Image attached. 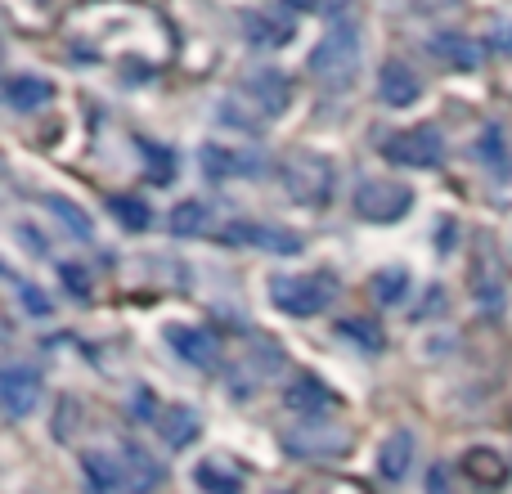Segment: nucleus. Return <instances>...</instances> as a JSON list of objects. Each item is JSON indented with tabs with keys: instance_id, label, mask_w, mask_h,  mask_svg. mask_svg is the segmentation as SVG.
Here are the masks:
<instances>
[{
	"instance_id": "nucleus-14",
	"label": "nucleus",
	"mask_w": 512,
	"mask_h": 494,
	"mask_svg": "<svg viewBox=\"0 0 512 494\" xmlns=\"http://www.w3.org/2000/svg\"><path fill=\"white\" fill-rule=\"evenodd\" d=\"M378 95H382V104H391V108H409L423 95V81H418V72L409 68V63L391 59L378 77Z\"/></svg>"
},
{
	"instance_id": "nucleus-26",
	"label": "nucleus",
	"mask_w": 512,
	"mask_h": 494,
	"mask_svg": "<svg viewBox=\"0 0 512 494\" xmlns=\"http://www.w3.org/2000/svg\"><path fill=\"white\" fill-rule=\"evenodd\" d=\"M45 207H50V212L59 216V221L68 225L72 234H77V239H90V234H95V225H90V216L81 212V207L72 203V198H63V194H50V198H45Z\"/></svg>"
},
{
	"instance_id": "nucleus-27",
	"label": "nucleus",
	"mask_w": 512,
	"mask_h": 494,
	"mask_svg": "<svg viewBox=\"0 0 512 494\" xmlns=\"http://www.w3.org/2000/svg\"><path fill=\"white\" fill-rule=\"evenodd\" d=\"M203 230H207V207L198 203V198H189V203H180L176 212H171V234L189 239V234H203Z\"/></svg>"
},
{
	"instance_id": "nucleus-24",
	"label": "nucleus",
	"mask_w": 512,
	"mask_h": 494,
	"mask_svg": "<svg viewBox=\"0 0 512 494\" xmlns=\"http://www.w3.org/2000/svg\"><path fill=\"white\" fill-rule=\"evenodd\" d=\"M108 212H113L117 225H126V230H149L153 225V212L144 198H131V194H113L108 198Z\"/></svg>"
},
{
	"instance_id": "nucleus-8",
	"label": "nucleus",
	"mask_w": 512,
	"mask_h": 494,
	"mask_svg": "<svg viewBox=\"0 0 512 494\" xmlns=\"http://www.w3.org/2000/svg\"><path fill=\"white\" fill-rule=\"evenodd\" d=\"M225 243L234 247H261V252H274V256H297L301 252V234L283 230V225H256V221H234L221 230Z\"/></svg>"
},
{
	"instance_id": "nucleus-32",
	"label": "nucleus",
	"mask_w": 512,
	"mask_h": 494,
	"mask_svg": "<svg viewBox=\"0 0 512 494\" xmlns=\"http://www.w3.org/2000/svg\"><path fill=\"white\" fill-rule=\"evenodd\" d=\"M63 279H68V292H77V297H86V292H90L86 270H77V265H63Z\"/></svg>"
},
{
	"instance_id": "nucleus-5",
	"label": "nucleus",
	"mask_w": 512,
	"mask_h": 494,
	"mask_svg": "<svg viewBox=\"0 0 512 494\" xmlns=\"http://www.w3.org/2000/svg\"><path fill=\"white\" fill-rule=\"evenodd\" d=\"M382 153H387V162H396V167L432 171L445 162V140L436 126H409V131L391 135V140L382 144Z\"/></svg>"
},
{
	"instance_id": "nucleus-21",
	"label": "nucleus",
	"mask_w": 512,
	"mask_h": 494,
	"mask_svg": "<svg viewBox=\"0 0 512 494\" xmlns=\"http://www.w3.org/2000/svg\"><path fill=\"white\" fill-rule=\"evenodd\" d=\"M54 99V86L45 77H9L5 81V104L14 108V113H32V108L50 104Z\"/></svg>"
},
{
	"instance_id": "nucleus-4",
	"label": "nucleus",
	"mask_w": 512,
	"mask_h": 494,
	"mask_svg": "<svg viewBox=\"0 0 512 494\" xmlns=\"http://www.w3.org/2000/svg\"><path fill=\"white\" fill-rule=\"evenodd\" d=\"M333 162L319 158V153H292L288 162H283V189H288L292 203L301 207H324L328 198H333Z\"/></svg>"
},
{
	"instance_id": "nucleus-10",
	"label": "nucleus",
	"mask_w": 512,
	"mask_h": 494,
	"mask_svg": "<svg viewBox=\"0 0 512 494\" xmlns=\"http://www.w3.org/2000/svg\"><path fill=\"white\" fill-rule=\"evenodd\" d=\"M167 346L189 364V369H203V373L216 369V360H221L216 337L207 333V328H194V324H171L167 328Z\"/></svg>"
},
{
	"instance_id": "nucleus-20",
	"label": "nucleus",
	"mask_w": 512,
	"mask_h": 494,
	"mask_svg": "<svg viewBox=\"0 0 512 494\" xmlns=\"http://www.w3.org/2000/svg\"><path fill=\"white\" fill-rule=\"evenodd\" d=\"M409 463H414V432H391L387 441H382V450H378V472L387 481H405L409 477Z\"/></svg>"
},
{
	"instance_id": "nucleus-16",
	"label": "nucleus",
	"mask_w": 512,
	"mask_h": 494,
	"mask_svg": "<svg viewBox=\"0 0 512 494\" xmlns=\"http://www.w3.org/2000/svg\"><path fill=\"white\" fill-rule=\"evenodd\" d=\"M283 405H288L292 414L315 418V414H328V409H337V396L328 391V382H319V378H310V373H301V378L292 382L288 391H283Z\"/></svg>"
},
{
	"instance_id": "nucleus-23",
	"label": "nucleus",
	"mask_w": 512,
	"mask_h": 494,
	"mask_svg": "<svg viewBox=\"0 0 512 494\" xmlns=\"http://www.w3.org/2000/svg\"><path fill=\"white\" fill-rule=\"evenodd\" d=\"M194 481H198V486H203L207 494H239V490H243V477L230 468V463H221V459L198 463Z\"/></svg>"
},
{
	"instance_id": "nucleus-1",
	"label": "nucleus",
	"mask_w": 512,
	"mask_h": 494,
	"mask_svg": "<svg viewBox=\"0 0 512 494\" xmlns=\"http://www.w3.org/2000/svg\"><path fill=\"white\" fill-rule=\"evenodd\" d=\"M360 54H364V36L355 23H337L333 32H324V41L310 54V77L328 90H346L360 72Z\"/></svg>"
},
{
	"instance_id": "nucleus-25",
	"label": "nucleus",
	"mask_w": 512,
	"mask_h": 494,
	"mask_svg": "<svg viewBox=\"0 0 512 494\" xmlns=\"http://www.w3.org/2000/svg\"><path fill=\"white\" fill-rule=\"evenodd\" d=\"M409 292V270H400V265H387V270L373 274V297L382 301V306H396V301H405Z\"/></svg>"
},
{
	"instance_id": "nucleus-6",
	"label": "nucleus",
	"mask_w": 512,
	"mask_h": 494,
	"mask_svg": "<svg viewBox=\"0 0 512 494\" xmlns=\"http://www.w3.org/2000/svg\"><path fill=\"white\" fill-rule=\"evenodd\" d=\"M504 292H508V265L499 256L495 239L481 234L477 247H472V297H477V306L495 310L504 306Z\"/></svg>"
},
{
	"instance_id": "nucleus-7",
	"label": "nucleus",
	"mask_w": 512,
	"mask_h": 494,
	"mask_svg": "<svg viewBox=\"0 0 512 494\" xmlns=\"http://www.w3.org/2000/svg\"><path fill=\"white\" fill-rule=\"evenodd\" d=\"M351 436L346 427H333V423H301V427H288L283 432V450L292 459H306V463H319V459H337L346 454Z\"/></svg>"
},
{
	"instance_id": "nucleus-3",
	"label": "nucleus",
	"mask_w": 512,
	"mask_h": 494,
	"mask_svg": "<svg viewBox=\"0 0 512 494\" xmlns=\"http://www.w3.org/2000/svg\"><path fill=\"white\" fill-rule=\"evenodd\" d=\"M414 207V189L405 180H387V176H364L355 185V216L369 225H391L400 216H409Z\"/></svg>"
},
{
	"instance_id": "nucleus-11",
	"label": "nucleus",
	"mask_w": 512,
	"mask_h": 494,
	"mask_svg": "<svg viewBox=\"0 0 512 494\" xmlns=\"http://www.w3.org/2000/svg\"><path fill=\"white\" fill-rule=\"evenodd\" d=\"M243 90H248L252 104L261 108L265 117H279L283 108L292 104V81L274 68H252L248 77H243Z\"/></svg>"
},
{
	"instance_id": "nucleus-33",
	"label": "nucleus",
	"mask_w": 512,
	"mask_h": 494,
	"mask_svg": "<svg viewBox=\"0 0 512 494\" xmlns=\"http://www.w3.org/2000/svg\"><path fill=\"white\" fill-rule=\"evenodd\" d=\"M459 0H409V9H418V14H441V9H454Z\"/></svg>"
},
{
	"instance_id": "nucleus-9",
	"label": "nucleus",
	"mask_w": 512,
	"mask_h": 494,
	"mask_svg": "<svg viewBox=\"0 0 512 494\" xmlns=\"http://www.w3.org/2000/svg\"><path fill=\"white\" fill-rule=\"evenodd\" d=\"M0 405H5L9 418H27L41 405V373L23 369V364H9L0 373Z\"/></svg>"
},
{
	"instance_id": "nucleus-2",
	"label": "nucleus",
	"mask_w": 512,
	"mask_h": 494,
	"mask_svg": "<svg viewBox=\"0 0 512 494\" xmlns=\"http://www.w3.org/2000/svg\"><path fill=\"white\" fill-rule=\"evenodd\" d=\"M337 288L328 274H279L270 279V301L274 310H283L288 319H310L324 306H333Z\"/></svg>"
},
{
	"instance_id": "nucleus-15",
	"label": "nucleus",
	"mask_w": 512,
	"mask_h": 494,
	"mask_svg": "<svg viewBox=\"0 0 512 494\" xmlns=\"http://www.w3.org/2000/svg\"><path fill=\"white\" fill-rule=\"evenodd\" d=\"M81 481H86L90 494H126V468L113 454H81Z\"/></svg>"
},
{
	"instance_id": "nucleus-17",
	"label": "nucleus",
	"mask_w": 512,
	"mask_h": 494,
	"mask_svg": "<svg viewBox=\"0 0 512 494\" xmlns=\"http://www.w3.org/2000/svg\"><path fill=\"white\" fill-rule=\"evenodd\" d=\"M463 477L481 490H499L508 481V463H504V454H495L490 445H472V450L463 454Z\"/></svg>"
},
{
	"instance_id": "nucleus-29",
	"label": "nucleus",
	"mask_w": 512,
	"mask_h": 494,
	"mask_svg": "<svg viewBox=\"0 0 512 494\" xmlns=\"http://www.w3.org/2000/svg\"><path fill=\"white\" fill-rule=\"evenodd\" d=\"M477 153H481V158H486L495 171H508V144H504V131H499V126H486V131H481Z\"/></svg>"
},
{
	"instance_id": "nucleus-35",
	"label": "nucleus",
	"mask_w": 512,
	"mask_h": 494,
	"mask_svg": "<svg viewBox=\"0 0 512 494\" xmlns=\"http://www.w3.org/2000/svg\"><path fill=\"white\" fill-rule=\"evenodd\" d=\"M351 0H319V9H328V14H337V9H346Z\"/></svg>"
},
{
	"instance_id": "nucleus-31",
	"label": "nucleus",
	"mask_w": 512,
	"mask_h": 494,
	"mask_svg": "<svg viewBox=\"0 0 512 494\" xmlns=\"http://www.w3.org/2000/svg\"><path fill=\"white\" fill-rule=\"evenodd\" d=\"M144 158H149V180H153V185H167V180L171 176H176V158H171V153L167 149H162V144H144Z\"/></svg>"
},
{
	"instance_id": "nucleus-12",
	"label": "nucleus",
	"mask_w": 512,
	"mask_h": 494,
	"mask_svg": "<svg viewBox=\"0 0 512 494\" xmlns=\"http://www.w3.org/2000/svg\"><path fill=\"white\" fill-rule=\"evenodd\" d=\"M427 50H432V59H441L445 68H454V72H472L486 59L481 41H472L468 32H436L432 41H427Z\"/></svg>"
},
{
	"instance_id": "nucleus-22",
	"label": "nucleus",
	"mask_w": 512,
	"mask_h": 494,
	"mask_svg": "<svg viewBox=\"0 0 512 494\" xmlns=\"http://www.w3.org/2000/svg\"><path fill=\"white\" fill-rule=\"evenodd\" d=\"M243 32H248L252 45H288L292 41V23L288 18H274V14H261V9H248L243 14Z\"/></svg>"
},
{
	"instance_id": "nucleus-13",
	"label": "nucleus",
	"mask_w": 512,
	"mask_h": 494,
	"mask_svg": "<svg viewBox=\"0 0 512 494\" xmlns=\"http://www.w3.org/2000/svg\"><path fill=\"white\" fill-rule=\"evenodd\" d=\"M198 162H203L207 180H239V176H256V171H261L256 153L225 149V144H207V149L198 153Z\"/></svg>"
},
{
	"instance_id": "nucleus-36",
	"label": "nucleus",
	"mask_w": 512,
	"mask_h": 494,
	"mask_svg": "<svg viewBox=\"0 0 512 494\" xmlns=\"http://www.w3.org/2000/svg\"><path fill=\"white\" fill-rule=\"evenodd\" d=\"M283 5H292V9H319V0H283Z\"/></svg>"
},
{
	"instance_id": "nucleus-37",
	"label": "nucleus",
	"mask_w": 512,
	"mask_h": 494,
	"mask_svg": "<svg viewBox=\"0 0 512 494\" xmlns=\"http://www.w3.org/2000/svg\"><path fill=\"white\" fill-rule=\"evenodd\" d=\"M274 494H283V490H274Z\"/></svg>"
},
{
	"instance_id": "nucleus-18",
	"label": "nucleus",
	"mask_w": 512,
	"mask_h": 494,
	"mask_svg": "<svg viewBox=\"0 0 512 494\" xmlns=\"http://www.w3.org/2000/svg\"><path fill=\"white\" fill-rule=\"evenodd\" d=\"M158 432H162V441H167L171 450H189V445L203 436V418H198L189 405H171V409H162Z\"/></svg>"
},
{
	"instance_id": "nucleus-30",
	"label": "nucleus",
	"mask_w": 512,
	"mask_h": 494,
	"mask_svg": "<svg viewBox=\"0 0 512 494\" xmlns=\"http://www.w3.org/2000/svg\"><path fill=\"white\" fill-rule=\"evenodd\" d=\"M342 337L360 342L364 351H382V328L369 324V319H342Z\"/></svg>"
},
{
	"instance_id": "nucleus-34",
	"label": "nucleus",
	"mask_w": 512,
	"mask_h": 494,
	"mask_svg": "<svg viewBox=\"0 0 512 494\" xmlns=\"http://www.w3.org/2000/svg\"><path fill=\"white\" fill-rule=\"evenodd\" d=\"M490 50H508L512 54V27H495V36H490Z\"/></svg>"
},
{
	"instance_id": "nucleus-28",
	"label": "nucleus",
	"mask_w": 512,
	"mask_h": 494,
	"mask_svg": "<svg viewBox=\"0 0 512 494\" xmlns=\"http://www.w3.org/2000/svg\"><path fill=\"white\" fill-rule=\"evenodd\" d=\"M9 288H14V297L23 301V310H27V315H41V319H50L54 301L45 297L41 288H32V283H23V279H18V274H9Z\"/></svg>"
},
{
	"instance_id": "nucleus-19",
	"label": "nucleus",
	"mask_w": 512,
	"mask_h": 494,
	"mask_svg": "<svg viewBox=\"0 0 512 494\" xmlns=\"http://www.w3.org/2000/svg\"><path fill=\"white\" fill-rule=\"evenodd\" d=\"M126 494H149V490H158L162 486V463L153 459V454H144L140 445H126Z\"/></svg>"
}]
</instances>
